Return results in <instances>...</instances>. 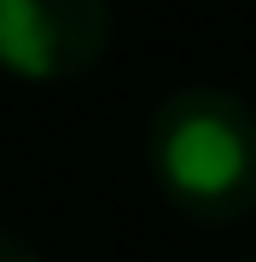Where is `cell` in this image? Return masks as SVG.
Segmentation results:
<instances>
[{"mask_svg": "<svg viewBox=\"0 0 256 262\" xmlns=\"http://www.w3.org/2000/svg\"><path fill=\"white\" fill-rule=\"evenodd\" d=\"M0 262H41V251H35V245H29L24 233L0 227Z\"/></svg>", "mask_w": 256, "mask_h": 262, "instance_id": "obj_3", "label": "cell"}, {"mask_svg": "<svg viewBox=\"0 0 256 262\" xmlns=\"http://www.w3.org/2000/svg\"><path fill=\"white\" fill-rule=\"evenodd\" d=\"M146 163L169 210L198 227L256 215V111L227 88H180L157 99Z\"/></svg>", "mask_w": 256, "mask_h": 262, "instance_id": "obj_1", "label": "cell"}, {"mask_svg": "<svg viewBox=\"0 0 256 262\" xmlns=\"http://www.w3.org/2000/svg\"><path fill=\"white\" fill-rule=\"evenodd\" d=\"M111 53V0H0V70L18 82H82Z\"/></svg>", "mask_w": 256, "mask_h": 262, "instance_id": "obj_2", "label": "cell"}, {"mask_svg": "<svg viewBox=\"0 0 256 262\" xmlns=\"http://www.w3.org/2000/svg\"><path fill=\"white\" fill-rule=\"evenodd\" d=\"M245 262H256V256H245Z\"/></svg>", "mask_w": 256, "mask_h": 262, "instance_id": "obj_4", "label": "cell"}]
</instances>
